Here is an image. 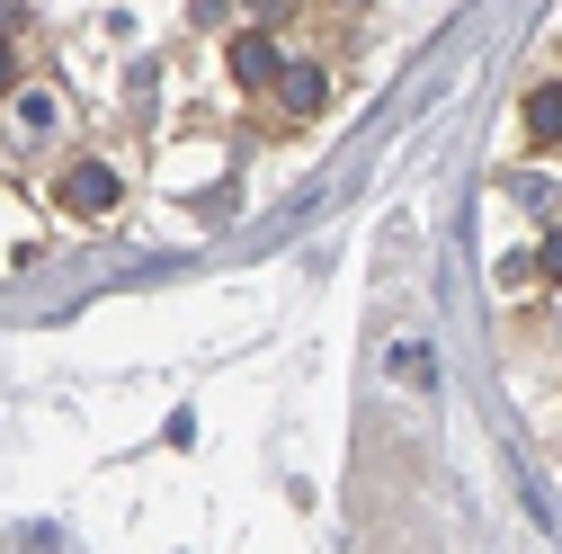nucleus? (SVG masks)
Wrapping results in <instances>:
<instances>
[{
  "label": "nucleus",
  "mask_w": 562,
  "mask_h": 554,
  "mask_svg": "<svg viewBox=\"0 0 562 554\" xmlns=\"http://www.w3.org/2000/svg\"><path fill=\"white\" fill-rule=\"evenodd\" d=\"M116 206V170L108 162H72L63 170V215H108Z\"/></svg>",
  "instance_id": "nucleus-1"
},
{
  "label": "nucleus",
  "mask_w": 562,
  "mask_h": 554,
  "mask_svg": "<svg viewBox=\"0 0 562 554\" xmlns=\"http://www.w3.org/2000/svg\"><path fill=\"white\" fill-rule=\"evenodd\" d=\"M277 73H286V63H277V45H268L259 27H250V36H233V81H241V90H268Z\"/></svg>",
  "instance_id": "nucleus-2"
},
{
  "label": "nucleus",
  "mask_w": 562,
  "mask_h": 554,
  "mask_svg": "<svg viewBox=\"0 0 562 554\" xmlns=\"http://www.w3.org/2000/svg\"><path fill=\"white\" fill-rule=\"evenodd\" d=\"M277 99H286L295 117H313L330 99V73H322V63H286V73H277Z\"/></svg>",
  "instance_id": "nucleus-3"
},
{
  "label": "nucleus",
  "mask_w": 562,
  "mask_h": 554,
  "mask_svg": "<svg viewBox=\"0 0 562 554\" xmlns=\"http://www.w3.org/2000/svg\"><path fill=\"white\" fill-rule=\"evenodd\" d=\"M527 134H536V144H562V81L527 90Z\"/></svg>",
  "instance_id": "nucleus-4"
},
{
  "label": "nucleus",
  "mask_w": 562,
  "mask_h": 554,
  "mask_svg": "<svg viewBox=\"0 0 562 554\" xmlns=\"http://www.w3.org/2000/svg\"><path fill=\"white\" fill-rule=\"evenodd\" d=\"M544 277H562V233H553V242H544Z\"/></svg>",
  "instance_id": "nucleus-5"
},
{
  "label": "nucleus",
  "mask_w": 562,
  "mask_h": 554,
  "mask_svg": "<svg viewBox=\"0 0 562 554\" xmlns=\"http://www.w3.org/2000/svg\"><path fill=\"white\" fill-rule=\"evenodd\" d=\"M10 81H19V54H10V45H0V90H10Z\"/></svg>",
  "instance_id": "nucleus-6"
}]
</instances>
